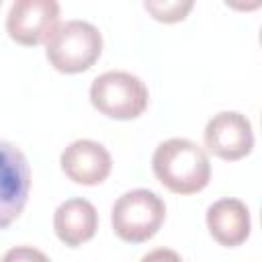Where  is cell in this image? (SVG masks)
<instances>
[{"instance_id": "cell-1", "label": "cell", "mask_w": 262, "mask_h": 262, "mask_svg": "<svg viewBox=\"0 0 262 262\" xmlns=\"http://www.w3.org/2000/svg\"><path fill=\"white\" fill-rule=\"evenodd\" d=\"M151 170L160 184L174 194H196L211 180L207 151L184 137L162 141L151 156Z\"/></svg>"}, {"instance_id": "cell-2", "label": "cell", "mask_w": 262, "mask_h": 262, "mask_svg": "<svg viewBox=\"0 0 262 262\" xmlns=\"http://www.w3.org/2000/svg\"><path fill=\"white\" fill-rule=\"evenodd\" d=\"M100 53L102 35L86 20L59 23L45 41V57L61 74H80L90 70Z\"/></svg>"}, {"instance_id": "cell-3", "label": "cell", "mask_w": 262, "mask_h": 262, "mask_svg": "<svg viewBox=\"0 0 262 262\" xmlns=\"http://www.w3.org/2000/svg\"><path fill=\"white\" fill-rule=\"evenodd\" d=\"M166 219L164 201L147 188H133L121 194L111 211L113 231L127 244H143L151 239Z\"/></svg>"}, {"instance_id": "cell-4", "label": "cell", "mask_w": 262, "mask_h": 262, "mask_svg": "<svg viewBox=\"0 0 262 262\" xmlns=\"http://www.w3.org/2000/svg\"><path fill=\"white\" fill-rule=\"evenodd\" d=\"M90 102L108 119L131 121L145 113L149 92L143 80L135 74L111 70L94 78L90 86Z\"/></svg>"}, {"instance_id": "cell-5", "label": "cell", "mask_w": 262, "mask_h": 262, "mask_svg": "<svg viewBox=\"0 0 262 262\" xmlns=\"http://www.w3.org/2000/svg\"><path fill=\"white\" fill-rule=\"evenodd\" d=\"M31 192V166L27 156L10 141L0 139V229L12 225L27 207Z\"/></svg>"}, {"instance_id": "cell-6", "label": "cell", "mask_w": 262, "mask_h": 262, "mask_svg": "<svg viewBox=\"0 0 262 262\" xmlns=\"http://www.w3.org/2000/svg\"><path fill=\"white\" fill-rule=\"evenodd\" d=\"M57 25L59 4L55 0H16L6 14V33L23 47L45 43Z\"/></svg>"}, {"instance_id": "cell-7", "label": "cell", "mask_w": 262, "mask_h": 262, "mask_svg": "<svg viewBox=\"0 0 262 262\" xmlns=\"http://www.w3.org/2000/svg\"><path fill=\"white\" fill-rule=\"evenodd\" d=\"M209 154L225 162H237L254 149V131L246 115L237 111H221L209 119L203 131Z\"/></svg>"}, {"instance_id": "cell-8", "label": "cell", "mask_w": 262, "mask_h": 262, "mask_svg": "<svg viewBox=\"0 0 262 262\" xmlns=\"http://www.w3.org/2000/svg\"><path fill=\"white\" fill-rule=\"evenodd\" d=\"M59 166L72 182L82 186H96L108 178L113 160L102 143L92 139H76L61 151Z\"/></svg>"}, {"instance_id": "cell-9", "label": "cell", "mask_w": 262, "mask_h": 262, "mask_svg": "<svg viewBox=\"0 0 262 262\" xmlns=\"http://www.w3.org/2000/svg\"><path fill=\"white\" fill-rule=\"evenodd\" d=\"M207 229L223 248L242 246L250 237L252 219L246 203L239 199H219L207 209Z\"/></svg>"}, {"instance_id": "cell-10", "label": "cell", "mask_w": 262, "mask_h": 262, "mask_svg": "<svg viewBox=\"0 0 262 262\" xmlns=\"http://www.w3.org/2000/svg\"><path fill=\"white\" fill-rule=\"evenodd\" d=\"M53 229L61 244L78 248L90 242L98 229L96 207L86 199H68L53 213Z\"/></svg>"}, {"instance_id": "cell-11", "label": "cell", "mask_w": 262, "mask_h": 262, "mask_svg": "<svg viewBox=\"0 0 262 262\" xmlns=\"http://www.w3.org/2000/svg\"><path fill=\"white\" fill-rule=\"evenodd\" d=\"M145 10L160 23H178V20H184L186 14L192 10L194 2H178V0H172V2H143Z\"/></svg>"}, {"instance_id": "cell-12", "label": "cell", "mask_w": 262, "mask_h": 262, "mask_svg": "<svg viewBox=\"0 0 262 262\" xmlns=\"http://www.w3.org/2000/svg\"><path fill=\"white\" fill-rule=\"evenodd\" d=\"M0 262H51L47 254L33 246H14L4 252Z\"/></svg>"}, {"instance_id": "cell-13", "label": "cell", "mask_w": 262, "mask_h": 262, "mask_svg": "<svg viewBox=\"0 0 262 262\" xmlns=\"http://www.w3.org/2000/svg\"><path fill=\"white\" fill-rule=\"evenodd\" d=\"M141 262H182L180 254L176 250H170V248H156L151 252H147Z\"/></svg>"}, {"instance_id": "cell-14", "label": "cell", "mask_w": 262, "mask_h": 262, "mask_svg": "<svg viewBox=\"0 0 262 262\" xmlns=\"http://www.w3.org/2000/svg\"><path fill=\"white\" fill-rule=\"evenodd\" d=\"M0 6H2V2H0Z\"/></svg>"}]
</instances>
